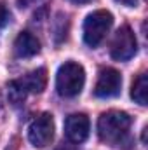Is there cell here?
<instances>
[{
	"instance_id": "6da1fadb",
	"label": "cell",
	"mask_w": 148,
	"mask_h": 150,
	"mask_svg": "<svg viewBox=\"0 0 148 150\" xmlns=\"http://www.w3.org/2000/svg\"><path fill=\"white\" fill-rule=\"evenodd\" d=\"M131 117L129 113L120 112V110H108L101 113L98 120V134L99 138L111 147H122L131 143L129 138V129H131Z\"/></svg>"
},
{
	"instance_id": "7a4b0ae2",
	"label": "cell",
	"mask_w": 148,
	"mask_h": 150,
	"mask_svg": "<svg viewBox=\"0 0 148 150\" xmlns=\"http://www.w3.org/2000/svg\"><path fill=\"white\" fill-rule=\"evenodd\" d=\"M84 84H85V72L82 65L75 61H66L59 67L56 75V89L59 96L63 98L78 96L84 89Z\"/></svg>"
},
{
	"instance_id": "3957f363",
	"label": "cell",
	"mask_w": 148,
	"mask_h": 150,
	"mask_svg": "<svg viewBox=\"0 0 148 150\" xmlns=\"http://www.w3.org/2000/svg\"><path fill=\"white\" fill-rule=\"evenodd\" d=\"M113 25V16L108 11H94L84 21V42L89 47H98Z\"/></svg>"
},
{
	"instance_id": "277c9868",
	"label": "cell",
	"mask_w": 148,
	"mask_h": 150,
	"mask_svg": "<svg viewBox=\"0 0 148 150\" xmlns=\"http://www.w3.org/2000/svg\"><path fill=\"white\" fill-rule=\"evenodd\" d=\"M136 51H138V42H136V37H134V32L127 25L120 26L111 38L110 44L111 58L117 59V61H127L136 54Z\"/></svg>"
},
{
	"instance_id": "5b68a950",
	"label": "cell",
	"mask_w": 148,
	"mask_h": 150,
	"mask_svg": "<svg viewBox=\"0 0 148 150\" xmlns=\"http://www.w3.org/2000/svg\"><path fill=\"white\" fill-rule=\"evenodd\" d=\"M52 136H54V119L51 113L38 115L28 127V140L37 149H44L45 145H49Z\"/></svg>"
},
{
	"instance_id": "8992f818",
	"label": "cell",
	"mask_w": 148,
	"mask_h": 150,
	"mask_svg": "<svg viewBox=\"0 0 148 150\" xmlns=\"http://www.w3.org/2000/svg\"><path fill=\"white\" fill-rule=\"evenodd\" d=\"M122 89V77L115 68H101L96 86H94V96L98 98H113L118 96Z\"/></svg>"
},
{
	"instance_id": "52a82bcc",
	"label": "cell",
	"mask_w": 148,
	"mask_h": 150,
	"mask_svg": "<svg viewBox=\"0 0 148 150\" xmlns=\"http://www.w3.org/2000/svg\"><path fill=\"white\" fill-rule=\"evenodd\" d=\"M89 117L85 113H72L65 120V134L72 143H82L89 136Z\"/></svg>"
},
{
	"instance_id": "ba28073f",
	"label": "cell",
	"mask_w": 148,
	"mask_h": 150,
	"mask_svg": "<svg viewBox=\"0 0 148 150\" xmlns=\"http://www.w3.org/2000/svg\"><path fill=\"white\" fill-rule=\"evenodd\" d=\"M14 52L18 58H32L40 52V40L30 32H21L14 40Z\"/></svg>"
},
{
	"instance_id": "9c48e42d",
	"label": "cell",
	"mask_w": 148,
	"mask_h": 150,
	"mask_svg": "<svg viewBox=\"0 0 148 150\" xmlns=\"http://www.w3.org/2000/svg\"><path fill=\"white\" fill-rule=\"evenodd\" d=\"M18 82L23 86V89L26 93L38 94L47 86V72H45V68H37V70H33L30 74L23 75L21 79H18Z\"/></svg>"
},
{
	"instance_id": "30bf717a",
	"label": "cell",
	"mask_w": 148,
	"mask_h": 150,
	"mask_svg": "<svg viewBox=\"0 0 148 150\" xmlns=\"http://www.w3.org/2000/svg\"><path fill=\"white\" fill-rule=\"evenodd\" d=\"M147 93H148V77H147V74H140L136 77V80L132 82L131 98H132L138 105L145 107V105H147Z\"/></svg>"
},
{
	"instance_id": "8fae6325",
	"label": "cell",
	"mask_w": 148,
	"mask_h": 150,
	"mask_svg": "<svg viewBox=\"0 0 148 150\" xmlns=\"http://www.w3.org/2000/svg\"><path fill=\"white\" fill-rule=\"evenodd\" d=\"M26 94H28V93L23 89V86H21L18 80H12V82L7 84V98H9V101H11L14 107L23 105V101L26 100Z\"/></svg>"
},
{
	"instance_id": "7c38bea8",
	"label": "cell",
	"mask_w": 148,
	"mask_h": 150,
	"mask_svg": "<svg viewBox=\"0 0 148 150\" xmlns=\"http://www.w3.org/2000/svg\"><path fill=\"white\" fill-rule=\"evenodd\" d=\"M9 21H11V12L4 4H0V28H4Z\"/></svg>"
},
{
	"instance_id": "4fadbf2b",
	"label": "cell",
	"mask_w": 148,
	"mask_h": 150,
	"mask_svg": "<svg viewBox=\"0 0 148 150\" xmlns=\"http://www.w3.org/2000/svg\"><path fill=\"white\" fill-rule=\"evenodd\" d=\"M38 0H18V4H19V7H30V5H33V4H37Z\"/></svg>"
},
{
	"instance_id": "5bb4252c",
	"label": "cell",
	"mask_w": 148,
	"mask_h": 150,
	"mask_svg": "<svg viewBox=\"0 0 148 150\" xmlns=\"http://www.w3.org/2000/svg\"><path fill=\"white\" fill-rule=\"evenodd\" d=\"M54 150H77L73 145H70V143H61V145H58Z\"/></svg>"
},
{
	"instance_id": "9a60e30c",
	"label": "cell",
	"mask_w": 148,
	"mask_h": 150,
	"mask_svg": "<svg viewBox=\"0 0 148 150\" xmlns=\"http://www.w3.org/2000/svg\"><path fill=\"white\" fill-rule=\"evenodd\" d=\"M117 2H120V4H124L127 7H136L138 5V0H117Z\"/></svg>"
},
{
	"instance_id": "2e32d148",
	"label": "cell",
	"mask_w": 148,
	"mask_h": 150,
	"mask_svg": "<svg viewBox=\"0 0 148 150\" xmlns=\"http://www.w3.org/2000/svg\"><path fill=\"white\" fill-rule=\"evenodd\" d=\"M72 4H78V5H82V4H89L91 0H70Z\"/></svg>"
}]
</instances>
